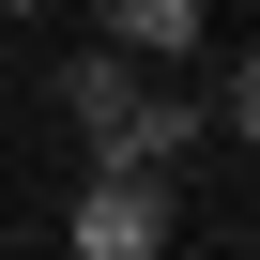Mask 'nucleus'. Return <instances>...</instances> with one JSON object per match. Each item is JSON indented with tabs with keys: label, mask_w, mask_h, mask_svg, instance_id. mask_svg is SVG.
Masks as SVG:
<instances>
[{
	"label": "nucleus",
	"mask_w": 260,
	"mask_h": 260,
	"mask_svg": "<svg viewBox=\"0 0 260 260\" xmlns=\"http://www.w3.org/2000/svg\"><path fill=\"white\" fill-rule=\"evenodd\" d=\"M0 16H46V0H0Z\"/></svg>",
	"instance_id": "nucleus-5"
},
{
	"label": "nucleus",
	"mask_w": 260,
	"mask_h": 260,
	"mask_svg": "<svg viewBox=\"0 0 260 260\" xmlns=\"http://www.w3.org/2000/svg\"><path fill=\"white\" fill-rule=\"evenodd\" d=\"M214 138H230V153H260V46H245V61H230V92H214Z\"/></svg>",
	"instance_id": "nucleus-4"
},
{
	"label": "nucleus",
	"mask_w": 260,
	"mask_h": 260,
	"mask_svg": "<svg viewBox=\"0 0 260 260\" xmlns=\"http://www.w3.org/2000/svg\"><path fill=\"white\" fill-rule=\"evenodd\" d=\"M46 92H61V122H77L92 169H199V138H214V92H184V61H138V46H107V31Z\"/></svg>",
	"instance_id": "nucleus-1"
},
{
	"label": "nucleus",
	"mask_w": 260,
	"mask_h": 260,
	"mask_svg": "<svg viewBox=\"0 0 260 260\" xmlns=\"http://www.w3.org/2000/svg\"><path fill=\"white\" fill-rule=\"evenodd\" d=\"M61 245L77 260H153V245H184V169H92L77 214H61Z\"/></svg>",
	"instance_id": "nucleus-2"
},
{
	"label": "nucleus",
	"mask_w": 260,
	"mask_h": 260,
	"mask_svg": "<svg viewBox=\"0 0 260 260\" xmlns=\"http://www.w3.org/2000/svg\"><path fill=\"white\" fill-rule=\"evenodd\" d=\"M92 31H107V46H138V61H199L214 0H92Z\"/></svg>",
	"instance_id": "nucleus-3"
}]
</instances>
